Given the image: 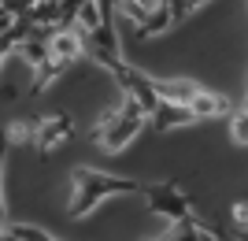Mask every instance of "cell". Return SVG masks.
I'll return each instance as SVG.
<instances>
[{"mask_svg":"<svg viewBox=\"0 0 248 241\" xmlns=\"http://www.w3.org/2000/svg\"><path fill=\"white\" fill-rule=\"evenodd\" d=\"M130 193H141V182L130 178V175H108V171L78 167L71 182V208L67 211L74 219H85L104 197H130Z\"/></svg>","mask_w":248,"mask_h":241,"instance_id":"obj_1","label":"cell"},{"mask_svg":"<svg viewBox=\"0 0 248 241\" xmlns=\"http://www.w3.org/2000/svg\"><path fill=\"white\" fill-rule=\"evenodd\" d=\"M145 126V108L137 104L134 96L123 93V104L115 108L111 115H104V123L96 126V141L104 152H123L126 145H134V137Z\"/></svg>","mask_w":248,"mask_h":241,"instance_id":"obj_2","label":"cell"},{"mask_svg":"<svg viewBox=\"0 0 248 241\" xmlns=\"http://www.w3.org/2000/svg\"><path fill=\"white\" fill-rule=\"evenodd\" d=\"M111 78L119 82V89H123L126 96H134L137 104L145 108V115H152V108L159 104V89H155V78H148L145 71H137V67H130V63H119L111 71Z\"/></svg>","mask_w":248,"mask_h":241,"instance_id":"obj_3","label":"cell"},{"mask_svg":"<svg viewBox=\"0 0 248 241\" xmlns=\"http://www.w3.org/2000/svg\"><path fill=\"white\" fill-rule=\"evenodd\" d=\"M141 193H145L148 208L155 211V215H163L167 223L182 219V215H189V197L182 193V189L174 186V182H159V186H141Z\"/></svg>","mask_w":248,"mask_h":241,"instance_id":"obj_4","label":"cell"},{"mask_svg":"<svg viewBox=\"0 0 248 241\" xmlns=\"http://www.w3.org/2000/svg\"><path fill=\"white\" fill-rule=\"evenodd\" d=\"M152 126L155 130H174V126H189L197 123V115H193V108L189 104H178V100H159V104L152 108Z\"/></svg>","mask_w":248,"mask_h":241,"instance_id":"obj_5","label":"cell"},{"mask_svg":"<svg viewBox=\"0 0 248 241\" xmlns=\"http://www.w3.org/2000/svg\"><path fill=\"white\" fill-rule=\"evenodd\" d=\"M71 130H74V119L71 115H48V119H41V126L33 130V145L37 148H52V145H63L67 137H71Z\"/></svg>","mask_w":248,"mask_h":241,"instance_id":"obj_6","label":"cell"},{"mask_svg":"<svg viewBox=\"0 0 248 241\" xmlns=\"http://www.w3.org/2000/svg\"><path fill=\"white\" fill-rule=\"evenodd\" d=\"M193 115L197 119H215V115H226L230 112V100L222 93H207V89H197V96L189 100Z\"/></svg>","mask_w":248,"mask_h":241,"instance_id":"obj_7","label":"cell"},{"mask_svg":"<svg viewBox=\"0 0 248 241\" xmlns=\"http://www.w3.org/2000/svg\"><path fill=\"white\" fill-rule=\"evenodd\" d=\"M170 238H182V241H204V238H218V230H211V226H204V223L189 211V215H182V219L170 223Z\"/></svg>","mask_w":248,"mask_h":241,"instance_id":"obj_8","label":"cell"},{"mask_svg":"<svg viewBox=\"0 0 248 241\" xmlns=\"http://www.w3.org/2000/svg\"><path fill=\"white\" fill-rule=\"evenodd\" d=\"M0 238H8V241H48L52 234L41 230V226H33V223H4Z\"/></svg>","mask_w":248,"mask_h":241,"instance_id":"obj_9","label":"cell"},{"mask_svg":"<svg viewBox=\"0 0 248 241\" xmlns=\"http://www.w3.org/2000/svg\"><path fill=\"white\" fill-rule=\"evenodd\" d=\"M159 89V100H178V104H189L193 96H197L200 85L197 82H155Z\"/></svg>","mask_w":248,"mask_h":241,"instance_id":"obj_10","label":"cell"},{"mask_svg":"<svg viewBox=\"0 0 248 241\" xmlns=\"http://www.w3.org/2000/svg\"><path fill=\"white\" fill-rule=\"evenodd\" d=\"M167 15H170V26H178V22H186L193 11L200 8V0H163Z\"/></svg>","mask_w":248,"mask_h":241,"instance_id":"obj_11","label":"cell"},{"mask_svg":"<svg viewBox=\"0 0 248 241\" xmlns=\"http://www.w3.org/2000/svg\"><path fill=\"white\" fill-rule=\"evenodd\" d=\"M230 134H233V141H237V145H248V112L233 115V126H230Z\"/></svg>","mask_w":248,"mask_h":241,"instance_id":"obj_12","label":"cell"},{"mask_svg":"<svg viewBox=\"0 0 248 241\" xmlns=\"http://www.w3.org/2000/svg\"><path fill=\"white\" fill-rule=\"evenodd\" d=\"M233 223H237V230L248 234V200H237V204H233Z\"/></svg>","mask_w":248,"mask_h":241,"instance_id":"obj_13","label":"cell"},{"mask_svg":"<svg viewBox=\"0 0 248 241\" xmlns=\"http://www.w3.org/2000/svg\"><path fill=\"white\" fill-rule=\"evenodd\" d=\"M4 156H8V134H0V171H4ZM0 226H4V197H0Z\"/></svg>","mask_w":248,"mask_h":241,"instance_id":"obj_14","label":"cell"},{"mask_svg":"<svg viewBox=\"0 0 248 241\" xmlns=\"http://www.w3.org/2000/svg\"><path fill=\"white\" fill-rule=\"evenodd\" d=\"M200 4H204V0H200Z\"/></svg>","mask_w":248,"mask_h":241,"instance_id":"obj_15","label":"cell"},{"mask_svg":"<svg viewBox=\"0 0 248 241\" xmlns=\"http://www.w3.org/2000/svg\"><path fill=\"white\" fill-rule=\"evenodd\" d=\"M0 60H4V56H0Z\"/></svg>","mask_w":248,"mask_h":241,"instance_id":"obj_16","label":"cell"},{"mask_svg":"<svg viewBox=\"0 0 248 241\" xmlns=\"http://www.w3.org/2000/svg\"><path fill=\"white\" fill-rule=\"evenodd\" d=\"M245 112H248V108H245Z\"/></svg>","mask_w":248,"mask_h":241,"instance_id":"obj_17","label":"cell"}]
</instances>
